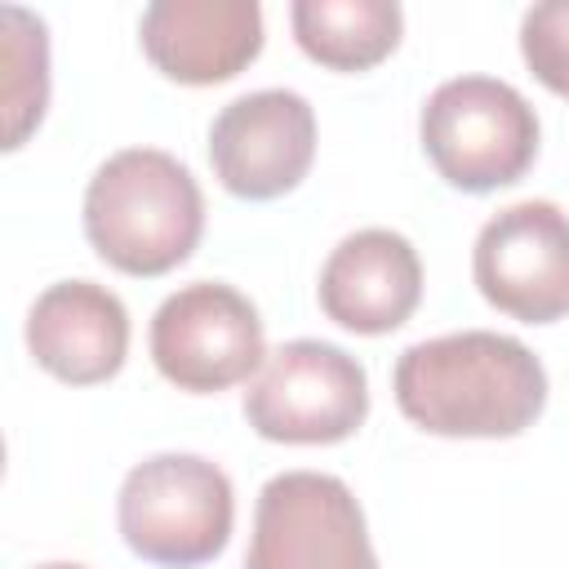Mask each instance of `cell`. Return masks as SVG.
Here are the masks:
<instances>
[{
    "instance_id": "obj_10",
    "label": "cell",
    "mask_w": 569,
    "mask_h": 569,
    "mask_svg": "<svg viewBox=\"0 0 569 569\" xmlns=\"http://www.w3.org/2000/svg\"><path fill=\"white\" fill-rule=\"evenodd\" d=\"M138 40L164 80L204 89L236 80L262 53V9L258 0H156L142 9Z\"/></svg>"
},
{
    "instance_id": "obj_15",
    "label": "cell",
    "mask_w": 569,
    "mask_h": 569,
    "mask_svg": "<svg viewBox=\"0 0 569 569\" xmlns=\"http://www.w3.org/2000/svg\"><path fill=\"white\" fill-rule=\"evenodd\" d=\"M520 58L542 89L569 98V0H547L520 18Z\"/></svg>"
},
{
    "instance_id": "obj_13",
    "label": "cell",
    "mask_w": 569,
    "mask_h": 569,
    "mask_svg": "<svg viewBox=\"0 0 569 569\" xmlns=\"http://www.w3.org/2000/svg\"><path fill=\"white\" fill-rule=\"evenodd\" d=\"M298 49L329 71H369L396 53L405 13L396 0H293Z\"/></svg>"
},
{
    "instance_id": "obj_2",
    "label": "cell",
    "mask_w": 569,
    "mask_h": 569,
    "mask_svg": "<svg viewBox=\"0 0 569 569\" xmlns=\"http://www.w3.org/2000/svg\"><path fill=\"white\" fill-rule=\"evenodd\" d=\"M204 236V196L191 169L156 147H124L84 187V240L120 276H164Z\"/></svg>"
},
{
    "instance_id": "obj_4",
    "label": "cell",
    "mask_w": 569,
    "mask_h": 569,
    "mask_svg": "<svg viewBox=\"0 0 569 569\" xmlns=\"http://www.w3.org/2000/svg\"><path fill=\"white\" fill-rule=\"evenodd\" d=\"M418 138L436 173L467 196L520 182L538 160V116L520 89L493 76L445 80L422 116Z\"/></svg>"
},
{
    "instance_id": "obj_3",
    "label": "cell",
    "mask_w": 569,
    "mask_h": 569,
    "mask_svg": "<svg viewBox=\"0 0 569 569\" xmlns=\"http://www.w3.org/2000/svg\"><path fill=\"white\" fill-rule=\"evenodd\" d=\"M116 525L124 547L160 569H200L231 542L236 493L218 462L200 453H151L129 467Z\"/></svg>"
},
{
    "instance_id": "obj_14",
    "label": "cell",
    "mask_w": 569,
    "mask_h": 569,
    "mask_svg": "<svg viewBox=\"0 0 569 569\" xmlns=\"http://www.w3.org/2000/svg\"><path fill=\"white\" fill-rule=\"evenodd\" d=\"M4 36V147L18 151L49 107V31L22 4L0 9Z\"/></svg>"
},
{
    "instance_id": "obj_8",
    "label": "cell",
    "mask_w": 569,
    "mask_h": 569,
    "mask_svg": "<svg viewBox=\"0 0 569 569\" xmlns=\"http://www.w3.org/2000/svg\"><path fill=\"white\" fill-rule=\"evenodd\" d=\"M471 276L489 307L525 325L569 316V213L551 200L498 209L471 249Z\"/></svg>"
},
{
    "instance_id": "obj_5",
    "label": "cell",
    "mask_w": 569,
    "mask_h": 569,
    "mask_svg": "<svg viewBox=\"0 0 569 569\" xmlns=\"http://www.w3.org/2000/svg\"><path fill=\"white\" fill-rule=\"evenodd\" d=\"M369 418L365 365L320 338H293L267 351L244 391V422L276 445H338Z\"/></svg>"
},
{
    "instance_id": "obj_9",
    "label": "cell",
    "mask_w": 569,
    "mask_h": 569,
    "mask_svg": "<svg viewBox=\"0 0 569 569\" xmlns=\"http://www.w3.org/2000/svg\"><path fill=\"white\" fill-rule=\"evenodd\" d=\"M316 160V111L293 89H258L209 124V164L236 200L289 196Z\"/></svg>"
},
{
    "instance_id": "obj_7",
    "label": "cell",
    "mask_w": 569,
    "mask_h": 569,
    "mask_svg": "<svg viewBox=\"0 0 569 569\" xmlns=\"http://www.w3.org/2000/svg\"><path fill=\"white\" fill-rule=\"evenodd\" d=\"M244 569H378L356 493L325 471H280L262 485Z\"/></svg>"
},
{
    "instance_id": "obj_1",
    "label": "cell",
    "mask_w": 569,
    "mask_h": 569,
    "mask_svg": "<svg viewBox=\"0 0 569 569\" xmlns=\"http://www.w3.org/2000/svg\"><path fill=\"white\" fill-rule=\"evenodd\" d=\"M391 391L400 413L431 436L507 440L538 422L547 369L520 338L462 329L405 347Z\"/></svg>"
},
{
    "instance_id": "obj_11",
    "label": "cell",
    "mask_w": 569,
    "mask_h": 569,
    "mask_svg": "<svg viewBox=\"0 0 569 569\" xmlns=\"http://www.w3.org/2000/svg\"><path fill=\"white\" fill-rule=\"evenodd\" d=\"M320 311L347 333H391L422 302V262L418 249L387 227L351 231L333 244L316 284Z\"/></svg>"
},
{
    "instance_id": "obj_12",
    "label": "cell",
    "mask_w": 569,
    "mask_h": 569,
    "mask_svg": "<svg viewBox=\"0 0 569 569\" xmlns=\"http://www.w3.org/2000/svg\"><path fill=\"white\" fill-rule=\"evenodd\" d=\"M27 351L49 378L98 387L124 369L129 311L107 284L58 280L27 311Z\"/></svg>"
},
{
    "instance_id": "obj_6",
    "label": "cell",
    "mask_w": 569,
    "mask_h": 569,
    "mask_svg": "<svg viewBox=\"0 0 569 569\" xmlns=\"http://www.w3.org/2000/svg\"><path fill=\"white\" fill-rule=\"evenodd\" d=\"M147 347L160 378L191 396H218L227 387H240L267 365V333L258 307L222 280H196L173 289L151 316Z\"/></svg>"
},
{
    "instance_id": "obj_16",
    "label": "cell",
    "mask_w": 569,
    "mask_h": 569,
    "mask_svg": "<svg viewBox=\"0 0 569 569\" xmlns=\"http://www.w3.org/2000/svg\"><path fill=\"white\" fill-rule=\"evenodd\" d=\"M36 569H84V565H71V560H49V565H36Z\"/></svg>"
}]
</instances>
